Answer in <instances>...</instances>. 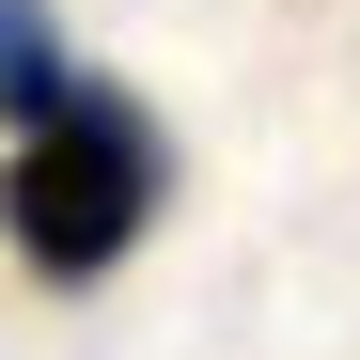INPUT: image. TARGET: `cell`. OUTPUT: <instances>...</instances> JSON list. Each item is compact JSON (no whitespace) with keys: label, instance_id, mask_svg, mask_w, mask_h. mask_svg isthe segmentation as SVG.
I'll use <instances>...</instances> for the list:
<instances>
[{"label":"cell","instance_id":"6da1fadb","mask_svg":"<svg viewBox=\"0 0 360 360\" xmlns=\"http://www.w3.org/2000/svg\"><path fill=\"white\" fill-rule=\"evenodd\" d=\"M157 204H172V141L126 79H63L0 157V235H16L32 282H110Z\"/></svg>","mask_w":360,"mask_h":360},{"label":"cell","instance_id":"7a4b0ae2","mask_svg":"<svg viewBox=\"0 0 360 360\" xmlns=\"http://www.w3.org/2000/svg\"><path fill=\"white\" fill-rule=\"evenodd\" d=\"M63 79L79 63H63V32H47V0H0V126H32Z\"/></svg>","mask_w":360,"mask_h":360}]
</instances>
